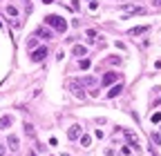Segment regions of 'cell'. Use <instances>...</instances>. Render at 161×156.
<instances>
[{
    "label": "cell",
    "instance_id": "7",
    "mask_svg": "<svg viewBox=\"0 0 161 156\" xmlns=\"http://www.w3.org/2000/svg\"><path fill=\"white\" fill-rule=\"evenodd\" d=\"M14 125V116H9V114H5V116H0V129H7V127Z\"/></svg>",
    "mask_w": 161,
    "mask_h": 156
},
{
    "label": "cell",
    "instance_id": "14",
    "mask_svg": "<svg viewBox=\"0 0 161 156\" xmlns=\"http://www.w3.org/2000/svg\"><path fill=\"white\" fill-rule=\"evenodd\" d=\"M80 145H83V147H90V145H92V138H90L87 134H85V136H80Z\"/></svg>",
    "mask_w": 161,
    "mask_h": 156
},
{
    "label": "cell",
    "instance_id": "9",
    "mask_svg": "<svg viewBox=\"0 0 161 156\" xmlns=\"http://www.w3.org/2000/svg\"><path fill=\"white\" fill-rule=\"evenodd\" d=\"M121 91H123V85H121V83H117L114 87H110V91H107V98H117V96L121 94Z\"/></svg>",
    "mask_w": 161,
    "mask_h": 156
},
{
    "label": "cell",
    "instance_id": "24",
    "mask_svg": "<svg viewBox=\"0 0 161 156\" xmlns=\"http://www.w3.org/2000/svg\"><path fill=\"white\" fill-rule=\"evenodd\" d=\"M154 5H159V7H161V0H154Z\"/></svg>",
    "mask_w": 161,
    "mask_h": 156
},
{
    "label": "cell",
    "instance_id": "2",
    "mask_svg": "<svg viewBox=\"0 0 161 156\" xmlns=\"http://www.w3.org/2000/svg\"><path fill=\"white\" fill-rule=\"evenodd\" d=\"M45 56H47V47H38V49H34V51H31V60H34V62L45 60Z\"/></svg>",
    "mask_w": 161,
    "mask_h": 156
},
{
    "label": "cell",
    "instance_id": "26",
    "mask_svg": "<svg viewBox=\"0 0 161 156\" xmlns=\"http://www.w3.org/2000/svg\"><path fill=\"white\" fill-rule=\"evenodd\" d=\"M61 156H70V154H61Z\"/></svg>",
    "mask_w": 161,
    "mask_h": 156
},
{
    "label": "cell",
    "instance_id": "25",
    "mask_svg": "<svg viewBox=\"0 0 161 156\" xmlns=\"http://www.w3.org/2000/svg\"><path fill=\"white\" fill-rule=\"evenodd\" d=\"M29 156H36V152H29Z\"/></svg>",
    "mask_w": 161,
    "mask_h": 156
},
{
    "label": "cell",
    "instance_id": "18",
    "mask_svg": "<svg viewBox=\"0 0 161 156\" xmlns=\"http://www.w3.org/2000/svg\"><path fill=\"white\" fill-rule=\"evenodd\" d=\"M7 14H9V16H18V9H16V7H11V5H9V7H7Z\"/></svg>",
    "mask_w": 161,
    "mask_h": 156
},
{
    "label": "cell",
    "instance_id": "8",
    "mask_svg": "<svg viewBox=\"0 0 161 156\" xmlns=\"http://www.w3.org/2000/svg\"><path fill=\"white\" fill-rule=\"evenodd\" d=\"M36 36H40V38H45V40H49V38H54V33H51L47 27H38L36 29Z\"/></svg>",
    "mask_w": 161,
    "mask_h": 156
},
{
    "label": "cell",
    "instance_id": "15",
    "mask_svg": "<svg viewBox=\"0 0 161 156\" xmlns=\"http://www.w3.org/2000/svg\"><path fill=\"white\" fill-rule=\"evenodd\" d=\"M74 94H76V98H85V91L80 89V85H74Z\"/></svg>",
    "mask_w": 161,
    "mask_h": 156
},
{
    "label": "cell",
    "instance_id": "21",
    "mask_svg": "<svg viewBox=\"0 0 161 156\" xmlns=\"http://www.w3.org/2000/svg\"><path fill=\"white\" fill-rule=\"evenodd\" d=\"M110 62H112V65H121V58H119V56H114V58H110Z\"/></svg>",
    "mask_w": 161,
    "mask_h": 156
},
{
    "label": "cell",
    "instance_id": "5",
    "mask_svg": "<svg viewBox=\"0 0 161 156\" xmlns=\"http://www.w3.org/2000/svg\"><path fill=\"white\" fill-rule=\"evenodd\" d=\"M148 29H150V25H139V27H132V29H128V36H141V33H146Z\"/></svg>",
    "mask_w": 161,
    "mask_h": 156
},
{
    "label": "cell",
    "instance_id": "4",
    "mask_svg": "<svg viewBox=\"0 0 161 156\" xmlns=\"http://www.w3.org/2000/svg\"><path fill=\"white\" fill-rule=\"evenodd\" d=\"M119 78H121V76H119L117 72H107L105 76H103V85H107V87H110V85H112V83H117Z\"/></svg>",
    "mask_w": 161,
    "mask_h": 156
},
{
    "label": "cell",
    "instance_id": "13",
    "mask_svg": "<svg viewBox=\"0 0 161 156\" xmlns=\"http://www.w3.org/2000/svg\"><path fill=\"white\" fill-rule=\"evenodd\" d=\"M25 134L29 136V138H34V136H36V132H34V125H29V123H25Z\"/></svg>",
    "mask_w": 161,
    "mask_h": 156
},
{
    "label": "cell",
    "instance_id": "16",
    "mask_svg": "<svg viewBox=\"0 0 161 156\" xmlns=\"http://www.w3.org/2000/svg\"><path fill=\"white\" fill-rule=\"evenodd\" d=\"M90 65H92V60H90V58H83V60L78 62V67H80V69H90Z\"/></svg>",
    "mask_w": 161,
    "mask_h": 156
},
{
    "label": "cell",
    "instance_id": "12",
    "mask_svg": "<svg viewBox=\"0 0 161 156\" xmlns=\"http://www.w3.org/2000/svg\"><path fill=\"white\" fill-rule=\"evenodd\" d=\"M125 11H128V14H146V7H123Z\"/></svg>",
    "mask_w": 161,
    "mask_h": 156
},
{
    "label": "cell",
    "instance_id": "19",
    "mask_svg": "<svg viewBox=\"0 0 161 156\" xmlns=\"http://www.w3.org/2000/svg\"><path fill=\"white\" fill-rule=\"evenodd\" d=\"M150 120H152V123H159V120H161V114H159V112H154L152 116H150Z\"/></svg>",
    "mask_w": 161,
    "mask_h": 156
},
{
    "label": "cell",
    "instance_id": "11",
    "mask_svg": "<svg viewBox=\"0 0 161 156\" xmlns=\"http://www.w3.org/2000/svg\"><path fill=\"white\" fill-rule=\"evenodd\" d=\"M72 54H74V56H85V54H87V49H85V47H83V45H74V49H72Z\"/></svg>",
    "mask_w": 161,
    "mask_h": 156
},
{
    "label": "cell",
    "instance_id": "3",
    "mask_svg": "<svg viewBox=\"0 0 161 156\" xmlns=\"http://www.w3.org/2000/svg\"><path fill=\"white\" fill-rule=\"evenodd\" d=\"M67 138H70V141H78L80 138V125H72L70 129H67Z\"/></svg>",
    "mask_w": 161,
    "mask_h": 156
},
{
    "label": "cell",
    "instance_id": "6",
    "mask_svg": "<svg viewBox=\"0 0 161 156\" xmlns=\"http://www.w3.org/2000/svg\"><path fill=\"white\" fill-rule=\"evenodd\" d=\"M125 138H128V141H130V145H132V149H136V152H139V149H141V145H139V141H136V136L132 134L130 129H125Z\"/></svg>",
    "mask_w": 161,
    "mask_h": 156
},
{
    "label": "cell",
    "instance_id": "27",
    "mask_svg": "<svg viewBox=\"0 0 161 156\" xmlns=\"http://www.w3.org/2000/svg\"><path fill=\"white\" fill-rule=\"evenodd\" d=\"M159 129H161V125H159Z\"/></svg>",
    "mask_w": 161,
    "mask_h": 156
},
{
    "label": "cell",
    "instance_id": "22",
    "mask_svg": "<svg viewBox=\"0 0 161 156\" xmlns=\"http://www.w3.org/2000/svg\"><path fill=\"white\" fill-rule=\"evenodd\" d=\"M78 2H80V0H72V9L74 11H78Z\"/></svg>",
    "mask_w": 161,
    "mask_h": 156
},
{
    "label": "cell",
    "instance_id": "1",
    "mask_svg": "<svg viewBox=\"0 0 161 156\" xmlns=\"http://www.w3.org/2000/svg\"><path fill=\"white\" fill-rule=\"evenodd\" d=\"M45 22H47L49 27H54L58 33H65V31H67V22H65V18H63V16L51 14V16H47V18H45Z\"/></svg>",
    "mask_w": 161,
    "mask_h": 156
},
{
    "label": "cell",
    "instance_id": "10",
    "mask_svg": "<svg viewBox=\"0 0 161 156\" xmlns=\"http://www.w3.org/2000/svg\"><path fill=\"white\" fill-rule=\"evenodd\" d=\"M18 136H16V134H9L7 136V145H9V149H18Z\"/></svg>",
    "mask_w": 161,
    "mask_h": 156
},
{
    "label": "cell",
    "instance_id": "17",
    "mask_svg": "<svg viewBox=\"0 0 161 156\" xmlns=\"http://www.w3.org/2000/svg\"><path fill=\"white\" fill-rule=\"evenodd\" d=\"M96 36H99V33H96V29H87V40H90V43H92Z\"/></svg>",
    "mask_w": 161,
    "mask_h": 156
},
{
    "label": "cell",
    "instance_id": "20",
    "mask_svg": "<svg viewBox=\"0 0 161 156\" xmlns=\"http://www.w3.org/2000/svg\"><path fill=\"white\" fill-rule=\"evenodd\" d=\"M150 138H152V143H154V145H161V136H159V134H152Z\"/></svg>",
    "mask_w": 161,
    "mask_h": 156
},
{
    "label": "cell",
    "instance_id": "23",
    "mask_svg": "<svg viewBox=\"0 0 161 156\" xmlns=\"http://www.w3.org/2000/svg\"><path fill=\"white\" fill-rule=\"evenodd\" d=\"M5 154H7V149H5V147H0V156H5Z\"/></svg>",
    "mask_w": 161,
    "mask_h": 156
}]
</instances>
